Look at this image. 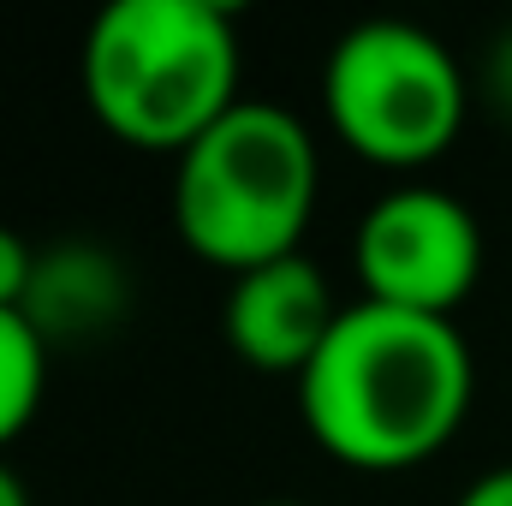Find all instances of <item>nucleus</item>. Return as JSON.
I'll return each instance as SVG.
<instances>
[{
  "label": "nucleus",
  "mask_w": 512,
  "mask_h": 506,
  "mask_svg": "<svg viewBox=\"0 0 512 506\" xmlns=\"http://www.w3.org/2000/svg\"><path fill=\"white\" fill-rule=\"evenodd\" d=\"M471 393L477 364L459 322L358 298L298 376V411L328 459L352 471H411L459 435Z\"/></svg>",
  "instance_id": "f257e3e1"
},
{
  "label": "nucleus",
  "mask_w": 512,
  "mask_h": 506,
  "mask_svg": "<svg viewBox=\"0 0 512 506\" xmlns=\"http://www.w3.org/2000/svg\"><path fill=\"white\" fill-rule=\"evenodd\" d=\"M96 126L149 155H185L239 96V24L215 0H114L78 54Z\"/></svg>",
  "instance_id": "f03ea898"
},
{
  "label": "nucleus",
  "mask_w": 512,
  "mask_h": 506,
  "mask_svg": "<svg viewBox=\"0 0 512 506\" xmlns=\"http://www.w3.org/2000/svg\"><path fill=\"white\" fill-rule=\"evenodd\" d=\"M316 197V137L292 108L262 96H245L185 155H173V233L197 262L233 280L304 251Z\"/></svg>",
  "instance_id": "7ed1b4c3"
},
{
  "label": "nucleus",
  "mask_w": 512,
  "mask_h": 506,
  "mask_svg": "<svg viewBox=\"0 0 512 506\" xmlns=\"http://www.w3.org/2000/svg\"><path fill=\"white\" fill-rule=\"evenodd\" d=\"M322 114L370 167L417 173L459 143L471 84L453 48L423 24L370 18L352 24L322 60Z\"/></svg>",
  "instance_id": "20e7f679"
},
{
  "label": "nucleus",
  "mask_w": 512,
  "mask_h": 506,
  "mask_svg": "<svg viewBox=\"0 0 512 506\" xmlns=\"http://www.w3.org/2000/svg\"><path fill=\"white\" fill-rule=\"evenodd\" d=\"M352 268L370 304L453 322V310L483 280V227L453 191L399 185L364 209Z\"/></svg>",
  "instance_id": "39448f33"
},
{
  "label": "nucleus",
  "mask_w": 512,
  "mask_h": 506,
  "mask_svg": "<svg viewBox=\"0 0 512 506\" xmlns=\"http://www.w3.org/2000/svg\"><path fill=\"white\" fill-rule=\"evenodd\" d=\"M340 298L328 286V274L310 262V256H280V262H262L251 274H239L227 286V304H221V334L233 346L239 364H251L262 376H304L310 358L322 352V340L334 334L340 322Z\"/></svg>",
  "instance_id": "423d86ee"
},
{
  "label": "nucleus",
  "mask_w": 512,
  "mask_h": 506,
  "mask_svg": "<svg viewBox=\"0 0 512 506\" xmlns=\"http://www.w3.org/2000/svg\"><path fill=\"white\" fill-rule=\"evenodd\" d=\"M48 352L96 346L131 316V268L96 239H66L36 256V280L18 310Z\"/></svg>",
  "instance_id": "0eeeda50"
},
{
  "label": "nucleus",
  "mask_w": 512,
  "mask_h": 506,
  "mask_svg": "<svg viewBox=\"0 0 512 506\" xmlns=\"http://www.w3.org/2000/svg\"><path fill=\"white\" fill-rule=\"evenodd\" d=\"M48 346L36 340V328L18 310H0V459L6 447L30 429L42 387H48Z\"/></svg>",
  "instance_id": "6e6552de"
},
{
  "label": "nucleus",
  "mask_w": 512,
  "mask_h": 506,
  "mask_svg": "<svg viewBox=\"0 0 512 506\" xmlns=\"http://www.w3.org/2000/svg\"><path fill=\"white\" fill-rule=\"evenodd\" d=\"M36 245L18 233V227H6L0 221V310H24V292H30V280H36Z\"/></svg>",
  "instance_id": "1a4fd4ad"
},
{
  "label": "nucleus",
  "mask_w": 512,
  "mask_h": 506,
  "mask_svg": "<svg viewBox=\"0 0 512 506\" xmlns=\"http://www.w3.org/2000/svg\"><path fill=\"white\" fill-rule=\"evenodd\" d=\"M453 506H512V465H495V471H483L465 495Z\"/></svg>",
  "instance_id": "9d476101"
},
{
  "label": "nucleus",
  "mask_w": 512,
  "mask_h": 506,
  "mask_svg": "<svg viewBox=\"0 0 512 506\" xmlns=\"http://www.w3.org/2000/svg\"><path fill=\"white\" fill-rule=\"evenodd\" d=\"M489 78H495V102L512 114V36L495 48V66H489Z\"/></svg>",
  "instance_id": "9b49d317"
},
{
  "label": "nucleus",
  "mask_w": 512,
  "mask_h": 506,
  "mask_svg": "<svg viewBox=\"0 0 512 506\" xmlns=\"http://www.w3.org/2000/svg\"><path fill=\"white\" fill-rule=\"evenodd\" d=\"M0 506H30V489H24V477L0 459Z\"/></svg>",
  "instance_id": "f8f14e48"
},
{
  "label": "nucleus",
  "mask_w": 512,
  "mask_h": 506,
  "mask_svg": "<svg viewBox=\"0 0 512 506\" xmlns=\"http://www.w3.org/2000/svg\"><path fill=\"white\" fill-rule=\"evenodd\" d=\"M256 506H310V501H256Z\"/></svg>",
  "instance_id": "ddd939ff"
}]
</instances>
